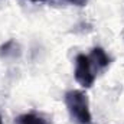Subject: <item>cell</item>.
<instances>
[{
    "mask_svg": "<svg viewBox=\"0 0 124 124\" xmlns=\"http://www.w3.org/2000/svg\"><path fill=\"white\" fill-rule=\"evenodd\" d=\"M66 110L71 116V120L77 124H91L93 116L90 111L88 97L79 90H71L65 93L63 97Z\"/></svg>",
    "mask_w": 124,
    "mask_h": 124,
    "instance_id": "obj_1",
    "label": "cell"
},
{
    "mask_svg": "<svg viewBox=\"0 0 124 124\" xmlns=\"http://www.w3.org/2000/svg\"><path fill=\"white\" fill-rule=\"evenodd\" d=\"M97 75H98V71H97V68L94 65L91 56L85 55V54L77 55V58H75V71H74V77H75L77 82L84 88H90V87H93Z\"/></svg>",
    "mask_w": 124,
    "mask_h": 124,
    "instance_id": "obj_2",
    "label": "cell"
},
{
    "mask_svg": "<svg viewBox=\"0 0 124 124\" xmlns=\"http://www.w3.org/2000/svg\"><path fill=\"white\" fill-rule=\"evenodd\" d=\"M90 56H91V59H93L94 65H95V68H97V71H98V74L100 72H102L105 68H108V65H110V56L105 54V51L102 49V48H94L93 51H91V54H90Z\"/></svg>",
    "mask_w": 124,
    "mask_h": 124,
    "instance_id": "obj_3",
    "label": "cell"
},
{
    "mask_svg": "<svg viewBox=\"0 0 124 124\" xmlns=\"http://www.w3.org/2000/svg\"><path fill=\"white\" fill-rule=\"evenodd\" d=\"M16 124H49L46 118L36 113H26L16 118Z\"/></svg>",
    "mask_w": 124,
    "mask_h": 124,
    "instance_id": "obj_4",
    "label": "cell"
},
{
    "mask_svg": "<svg viewBox=\"0 0 124 124\" xmlns=\"http://www.w3.org/2000/svg\"><path fill=\"white\" fill-rule=\"evenodd\" d=\"M66 3H71V4H75V6H84L87 3V0H63Z\"/></svg>",
    "mask_w": 124,
    "mask_h": 124,
    "instance_id": "obj_5",
    "label": "cell"
},
{
    "mask_svg": "<svg viewBox=\"0 0 124 124\" xmlns=\"http://www.w3.org/2000/svg\"><path fill=\"white\" fill-rule=\"evenodd\" d=\"M29 1H33V3H39V1H45V0H29Z\"/></svg>",
    "mask_w": 124,
    "mask_h": 124,
    "instance_id": "obj_6",
    "label": "cell"
},
{
    "mask_svg": "<svg viewBox=\"0 0 124 124\" xmlns=\"http://www.w3.org/2000/svg\"><path fill=\"white\" fill-rule=\"evenodd\" d=\"M0 124H3V121H1V116H0Z\"/></svg>",
    "mask_w": 124,
    "mask_h": 124,
    "instance_id": "obj_7",
    "label": "cell"
}]
</instances>
